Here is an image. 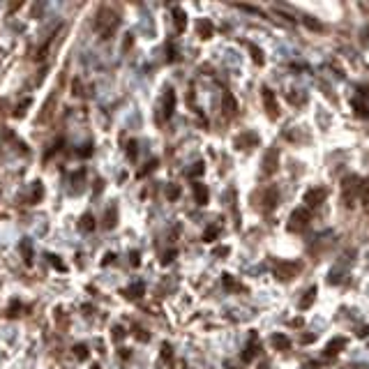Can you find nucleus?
<instances>
[{"instance_id": "obj_1", "label": "nucleus", "mask_w": 369, "mask_h": 369, "mask_svg": "<svg viewBox=\"0 0 369 369\" xmlns=\"http://www.w3.org/2000/svg\"><path fill=\"white\" fill-rule=\"evenodd\" d=\"M118 23H120V19H118V14H115L113 9L102 7L97 12V19H95V30L102 35V39H109L113 32H115Z\"/></svg>"}, {"instance_id": "obj_2", "label": "nucleus", "mask_w": 369, "mask_h": 369, "mask_svg": "<svg viewBox=\"0 0 369 369\" xmlns=\"http://www.w3.org/2000/svg\"><path fill=\"white\" fill-rule=\"evenodd\" d=\"M279 169V150L277 148H268L263 155V173L265 175H275Z\"/></svg>"}, {"instance_id": "obj_3", "label": "nucleus", "mask_w": 369, "mask_h": 369, "mask_svg": "<svg viewBox=\"0 0 369 369\" xmlns=\"http://www.w3.org/2000/svg\"><path fill=\"white\" fill-rule=\"evenodd\" d=\"M309 224V210L307 208H298L291 215V222H288V228L291 231H298V228H305Z\"/></svg>"}, {"instance_id": "obj_4", "label": "nucleus", "mask_w": 369, "mask_h": 369, "mask_svg": "<svg viewBox=\"0 0 369 369\" xmlns=\"http://www.w3.org/2000/svg\"><path fill=\"white\" fill-rule=\"evenodd\" d=\"M323 199H325V189L314 187V189H307V192H305V203H307L309 208H316L318 203H323Z\"/></svg>"}, {"instance_id": "obj_5", "label": "nucleus", "mask_w": 369, "mask_h": 369, "mask_svg": "<svg viewBox=\"0 0 369 369\" xmlns=\"http://www.w3.org/2000/svg\"><path fill=\"white\" fill-rule=\"evenodd\" d=\"M261 97H263V104H265V109H268V113H270V118H277V99H275V92H272L270 88H263V90H261Z\"/></svg>"}, {"instance_id": "obj_6", "label": "nucleus", "mask_w": 369, "mask_h": 369, "mask_svg": "<svg viewBox=\"0 0 369 369\" xmlns=\"http://www.w3.org/2000/svg\"><path fill=\"white\" fill-rule=\"evenodd\" d=\"M300 268H302L300 263H282V265H277V277L279 279H291L300 272Z\"/></svg>"}, {"instance_id": "obj_7", "label": "nucleus", "mask_w": 369, "mask_h": 369, "mask_svg": "<svg viewBox=\"0 0 369 369\" xmlns=\"http://www.w3.org/2000/svg\"><path fill=\"white\" fill-rule=\"evenodd\" d=\"M192 189H194V199L199 205H205L208 203V187H205L203 182H194L192 185Z\"/></svg>"}, {"instance_id": "obj_8", "label": "nucleus", "mask_w": 369, "mask_h": 369, "mask_svg": "<svg viewBox=\"0 0 369 369\" xmlns=\"http://www.w3.org/2000/svg\"><path fill=\"white\" fill-rule=\"evenodd\" d=\"M360 187V180L358 178H346L344 180V199H346L348 203H351V199H353V192Z\"/></svg>"}, {"instance_id": "obj_9", "label": "nucleus", "mask_w": 369, "mask_h": 369, "mask_svg": "<svg viewBox=\"0 0 369 369\" xmlns=\"http://www.w3.org/2000/svg\"><path fill=\"white\" fill-rule=\"evenodd\" d=\"M173 21H175V30L178 32H182L185 28H187V14H185L180 7L173 9Z\"/></svg>"}, {"instance_id": "obj_10", "label": "nucleus", "mask_w": 369, "mask_h": 369, "mask_svg": "<svg viewBox=\"0 0 369 369\" xmlns=\"http://www.w3.org/2000/svg\"><path fill=\"white\" fill-rule=\"evenodd\" d=\"M277 189L275 187H270L268 189V192H265L263 194V208L265 210H272V208H275V205H277Z\"/></svg>"}, {"instance_id": "obj_11", "label": "nucleus", "mask_w": 369, "mask_h": 369, "mask_svg": "<svg viewBox=\"0 0 369 369\" xmlns=\"http://www.w3.org/2000/svg\"><path fill=\"white\" fill-rule=\"evenodd\" d=\"M344 344H346L344 339H332L330 344H328V348L323 351V355H325V358H332V355H337L339 351H341V346H344Z\"/></svg>"}, {"instance_id": "obj_12", "label": "nucleus", "mask_w": 369, "mask_h": 369, "mask_svg": "<svg viewBox=\"0 0 369 369\" xmlns=\"http://www.w3.org/2000/svg\"><path fill=\"white\" fill-rule=\"evenodd\" d=\"M173 106H175V92L173 90H169L164 95V115L169 118L171 113H173Z\"/></svg>"}, {"instance_id": "obj_13", "label": "nucleus", "mask_w": 369, "mask_h": 369, "mask_svg": "<svg viewBox=\"0 0 369 369\" xmlns=\"http://www.w3.org/2000/svg\"><path fill=\"white\" fill-rule=\"evenodd\" d=\"M196 32H199V37L201 39H208L212 35V26L208 21H199L196 23Z\"/></svg>"}, {"instance_id": "obj_14", "label": "nucleus", "mask_w": 369, "mask_h": 369, "mask_svg": "<svg viewBox=\"0 0 369 369\" xmlns=\"http://www.w3.org/2000/svg\"><path fill=\"white\" fill-rule=\"evenodd\" d=\"M314 298H316V286H312L307 291V293L302 295V300H300V309H307L312 307V302H314Z\"/></svg>"}, {"instance_id": "obj_15", "label": "nucleus", "mask_w": 369, "mask_h": 369, "mask_svg": "<svg viewBox=\"0 0 369 369\" xmlns=\"http://www.w3.org/2000/svg\"><path fill=\"white\" fill-rule=\"evenodd\" d=\"M270 341H272V346H277V348H288V344H291L286 335H272Z\"/></svg>"}, {"instance_id": "obj_16", "label": "nucleus", "mask_w": 369, "mask_h": 369, "mask_svg": "<svg viewBox=\"0 0 369 369\" xmlns=\"http://www.w3.org/2000/svg\"><path fill=\"white\" fill-rule=\"evenodd\" d=\"M79 228H81V231H92V228H95V217H92V215H83L81 222H79Z\"/></svg>"}, {"instance_id": "obj_17", "label": "nucleus", "mask_w": 369, "mask_h": 369, "mask_svg": "<svg viewBox=\"0 0 369 369\" xmlns=\"http://www.w3.org/2000/svg\"><path fill=\"white\" fill-rule=\"evenodd\" d=\"M21 252H23V261L26 263H32V249H30V240L21 242Z\"/></svg>"}, {"instance_id": "obj_18", "label": "nucleus", "mask_w": 369, "mask_h": 369, "mask_svg": "<svg viewBox=\"0 0 369 369\" xmlns=\"http://www.w3.org/2000/svg\"><path fill=\"white\" fill-rule=\"evenodd\" d=\"M235 109H238V106H235V99H233V95H231V92H226V95H224V111H228V113H235Z\"/></svg>"}, {"instance_id": "obj_19", "label": "nucleus", "mask_w": 369, "mask_h": 369, "mask_svg": "<svg viewBox=\"0 0 369 369\" xmlns=\"http://www.w3.org/2000/svg\"><path fill=\"white\" fill-rule=\"evenodd\" d=\"M127 295L129 298H141V295H143V284L139 282V284H134L132 288H127Z\"/></svg>"}, {"instance_id": "obj_20", "label": "nucleus", "mask_w": 369, "mask_h": 369, "mask_svg": "<svg viewBox=\"0 0 369 369\" xmlns=\"http://www.w3.org/2000/svg\"><path fill=\"white\" fill-rule=\"evenodd\" d=\"M217 233H219V228H217V226H210V228H205L203 240H205V242H212L215 238H217Z\"/></svg>"}, {"instance_id": "obj_21", "label": "nucleus", "mask_w": 369, "mask_h": 369, "mask_svg": "<svg viewBox=\"0 0 369 369\" xmlns=\"http://www.w3.org/2000/svg\"><path fill=\"white\" fill-rule=\"evenodd\" d=\"M249 49H252V56H254V62L256 65H263V56H261V49L254 44H249Z\"/></svg>"}, {"instance_id": "obj_22", "label": "nucleus", "mask_w": 369, "mask_h": 369, "mask_svg": "<svg viewBox=\"0 0 369 369\" xmlns=\"http://www.w3.org/2000/svg\"><path fill=\"white\" fill-rule=\"evenodd\" d=\"M166 196H169L171 201L178 199V196H180V187H178V185H169V187H166Z\"/></svg>"}, {"instance_id": "obj_23", "label": "nucleus", "mask_w": 369, "mask_h": 369, "mask_svg": "<svg viewBox=\"0 0 369 369\" xmlns=\"http://www.w3.org/2000/svg\"><path fill=\"white\" fill-rule=\"evenodd\" d=\"M302 21L307 23L309 28H312V30H321V28H323V26H321V23H318V21H314L312 16H302Z\"/></svg>"}, {"instance_id": "obj_24", "label": "nucleus", "mask_w": 369, "mask_h": 369, "mask_svg": "<svg viewBox=\"0 0 369 369\" xmlns=\"http://www.w3.org/2000/svg\"><path fill=\"white\" fill-rule=\"evenodd\" d=\"M74 353H76V358H79V360H85V358H88V351H85V346H76Z\"/></svg>"}, {"instance_id": "obj_25", "label": "nucleus", "mask_w": 369, "mask_h": 369, "mask_svg": "<svg viewBox=\"0 0 369 369\" xmlns=\"http://www.w3.org/2000/svg\"><path fill=\"white\" fill-rule=\"evenodd\" d=\"M189 173H192V175H201V173H203V162H196V166L189 171Z\"/></svg>"}, {"instance_id": "obj_26", "label": "nucleus", "mask_w": 369, "mask_h": 369, "mask_svg": "<svg viewBox=\"0 0 369 369\" xmlns=\"http://www.w3.org/2000/svg\"><path fill=\"white\" fill-rule=\"evenodd\" d=\"M224 286H228V288L235 286V282H233V277H231V275H224Z\"/></svg>"}, {"instance_id": "obj_27", "label": "nucleus", "mask_w": 369, "mask_h": 369, "mask_svg": "<svg viewBox=\"0 0 369 369\" xmlns=\"http://www.w3.org/2000/svg\"><path fill=\"white\" fill-rule=\"evenodd\" d=\"M122 337H125L122 328H113V339H122Z\"/></svg>"}, {"instance_id": "obj_28", "label": "nucleus", "mask_w": 369, "mask_h": 369, "mask_svg": "<svg viewBox=\"0 0 369 369\" xmlns=\"http://www.w3.org/2000/svg\"><path fill=\"white\" fill-rule=\"evenodd\" d=\"M175 252H169V254H164V258H162V263H169V261H173Z\"/></svg>"}, {"instance_id": "obj_29", "label": "nucleus", "mask_w": 369, "mask_h": 369, "mask_svg": "<svg viewBox=\"0 0 369 369\" xmlns=\"http://www.w3.org/2000/svg\"><path fill=\"white\" fill-rule=\"evenodd\" d=\"M51 263L56 265V268H60V270H62V268H65V265H62V261H60V258H56V256H51Z\"/></svg>"}, {"instance_id": "obj_30", "label": "nucleus", "mask_w": 369, "mask_h": 369, "mask_svg": "<svg viewBox=\"0 0 369 369\" xmlns=\"http://www.w3.org/2000/svg\"><path fill=\"white\" fill-rule=\"evenodd\" d=\"M162 348H164V351H162V355H164V358H169V355H171V348H169V344H164Z\"/></svg>"}, {"instance_id": "obj_31", "label": "nucleus", "mask_w": 369, "mask_h": 369, "mask_svg": "<svg viewBox=\"0 0 369 369\" xmlns=\"http://www.w3.org/2000/svg\"><path fill=\"white\" fill-rule=\"evenodd\" d=\"M362 35H365V37H362V39H365V42H367V44H369V26H367V28H365V30H362Z\"/></svg>"}, {"instance_id": "obj_32", "label": "nucleus", "mask_w": 369, "mask_h": 369, "mask_svg": "<svg viewBox=\"0 0 369 369\" xmlns=\"http://www.w3.org/2000/svg\"><path fill=\"white\" fill-rule=\"evenodd\" d=\"M92 369H99V367H97V365H92Z\"/></svg>"}]
</instances>
